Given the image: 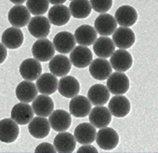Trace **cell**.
<instances>
[{"label": "cell", "instance_id": "6da1fadb", "mask_svg": "<svg viewBox=\"0 0 158 153\" xmlns=\"http://www.w3.org/2000/svg\"><path fill=\"white\" fill-rule=\"evenodd\" d=\"M119 137L112 128H102L97 133L96 141L99 148L105 151L115 149L118 144Z\"/></svg>", "mask_w": 158, "mask_h": 153}, {"label": "cell", "instance_id": "7a4b0ae2", "mask_svg": "<svg viewBox=\"0 0 158 153\" xmlns=\"http://www.w3.org/2000/svg\"><path fill=\"white\" fill-rule=\"evenodd\" d=\"M31 52L33 57L39 62H47L53 57L55 50L51 41L47 38H42L34 42Z\"/></svg>", "mask_w": 158, "mask_h": 153}, {"label": "cell", "instance_id": "3957f363", "mask_svg": "<svg viewBox=\"0 0 158 153\" xmlns=\"http://www.w3.org/2000/svg\"><path fill=\"white\" fill-rule=\"evenodd\" d=\"M107 87L111 93L116 95L124 94L130 88L128 77L121 72H115L107 79Z\"/></svg>", "mask_w": 158, "mask_h": 153}, {"label": "cell", "instance_id": "277c9868", "mask_svg": "<svg viewBox=\"0 0 158 153\" xmlns=\"http://www.w3.org/2000/svg\"><path fill=\"white\" fill-rule=\"evenodd\" d=\"M51 27L48 18L43 16L33 17L28 25L29 32L38 39L46 38L50 33Z\"/></svg>", "mask_w": 158, "mask_h": 153}, {"label": "cell", "instance_id": "5b68a950", "mask_svg": "<svg viewBox=\"0 0 158 153\" xmlns=\"http://www.w3.org/2000/svg\"><path fill=\"white\" fill-rule=\"evenodd\" d=\"M49 121L54 130L58 132H64L70 127L72 119L70 114L65 110L57 109L50 115Z\"/></svg>", "mask_w": 158, "mask_h": 153}, {"label": "cell", "instance_id": "8992f818", "mask_svg": "<svg viewBox=\"0 0 158 153\" xmlns=\"http://www.w3.org/2000/svg\"><path fill=\"white\" fill-rule=\"evenodd\" d=\"M30 12L22 5H16L9 10L8 19L15 27H24L28 24L31 18Z\"/></svg>", "mask_w": 158, "mask_h": 153}, {"label": "cell", "instance_id": "52a82bcc", "mask_svg": "<svg viewBox=\"0 0 158 153\" xmlns=\"http://www.w3.org/2000/svg\"><path fill=\"white\" fill-rule=\"evenodd\" d=\"M42 67L36 59L28 58L24 60L19 66V73L26 80L33 81L41 75Z\"/></svg>", "mask_w": 158, "mask_h": 153}, {"label": "cell", "instance_id": "ba28073f", "mask_svg": "<svg viewBox=\"0 0 158 153\" xmlns=\"http://www.w3.org/2000/svg\"><path fill=\"white\" fill-rule=\"evenodd\" d=\"M89 71L94 79L99 81L105 80L112 73V66L110 62L106 59L97 58L90 64Z\"/></svg>", "mask_w": 158, "mask_h": 153}, {"label": "cell", "instance_id": "9c48e42d", "mask_svg": "<svg viewBox=\"0 0 158 153\" xmlns=\"http://www.w3.org/2000/svg\"><path fill=\"white\" fill-rule=\"evenodd\" d=\"M19 132L17 123L12 119H4L0 121V141L2 142H14L18 137Z\"/></svg>", "mask_w": 158, "mask_h": 153}, {"label": "cell", "instance_id": "30bf717a", "mask_svg": "<svg viewBox=\"0 0 158 153\" xmlns=\"http://www.w3.org/2000/svg\"><path fill=\"white\" fill-rule=\"evenodd\" d=\"M112 116L109 109L102 106L94 107L89 115L90 123L98 129L107 127L111 121Z\"/></svg>", "mask_w": 158, "mask_h": 153}, {"label": "cell", "instance_id": "8fae6325", "mask_svg": "<svg viewBox=\"0 0 158 153\" xmlns=\"http://www.w3.org/2000/svg\"><path fill=\"white\" fill-rule=\"evenodd\" d=\"M53 44L57 52L63 54H68L75 48L76 41L72 33L68 31H62L55 36Z\"/></svg>", "mask_w": 158, "mask_h": 153}, {"label": "cell", "instance_id": "7c38bea8", "mask_svg": "<svg viewBox=\"0 0 158 153\" xmlns=\"http://www.w3.org/2000/svg\"><path fill=\"white\" fill-rule=\"evenodd\" d=\"M93 59L92 51L85 46H77L70 54V60L72 64L79 68L88 66L92 62Z\"/></svg>", "mask_w": 158, "mask_h": 153}, {"label": "cell", "instance_id": "4fadbf2b", "mask_svg": "<svg viewBox=\"0 0 158 153\" xmlns=\"http://www.w3.org/2000/svg\"><path fill=\"white\" fill-rule=\"evenodd\" d=\"M11 116L15 122L20 125H26L30 123L34 116L32 107L27 103L16 104L12 108Z\"/></svg>", "mask_w": 158, "mask_h": 153}, {"label": "cell", "instance_id": "5bb4252c", "mask_svg": "<svg viewBox=\"0 0 158 153\" xmlns=\"http://www.w3.org/2000/svg\"><path fill=\"white\" fill-rule=\"evenodd\" d=\"M112 68L119 72H125L131 67L133 59L131 54L124 50H118L113 53L110 58Z\"/></svg>", "mask_w": 158, "mask_h": 153}, {"label": "cell", "instance_id": "9a60e30c", "mask_svg": "<svg viewBox=\"0 0 158 153\" xmlns=\"http://www.w3.org/2000/svg\"><path fill=\"white\" fill-rule=\"evenodd\" d=\"M112 39L116 47L126 50L131 48L134 44L135 34L129 28L120 27L115 30Z\"/></svg>", "mask_w": 158, "mask_h": 153}, {"label": "cell", "instance_id": "2e32d148", "mask_svg": "<svg viewBox=\"0 0 158 153\" xmlns=\"http://www.w3.org/2000/svg\"><path fill=\"white\" fill-rule=\"evenodd\" d=\"M92 105L89 99L83 95L73 97L69 105L70 114L77 118H84L90 114Z\"/></svg>", "mask_w": 158, "mask_h": 153}, {"label": "cell", "instance_id": "e0dca14e", "mask_svg": "<svg viewBox=\"0 0 158 153\" xmlns=\"http://www.w3.org/2000/svg\"><path fill=\"white\" fill-rule=\"evenodd\" d=\"M94 27L98 33L101 36H110L116 30L117 23L111 15L101 14L95 20Z\"/></svg>", "mask_w": 158, "mask_h": 153}, {"label": "cell", "instance_id": "ac0fdd59", "mask_svg": "<svg viewBox=\"0 0 158 153\" xmlns=\"http://www.w3.org/2000/svg\"><path fill=\"white\" fill-rule=\"evenodd\" d=\"M97 131L94 126L88 123H83L77 126L74 131L76 140L82 145L90 144L96 138Z\"/></svg>", "mask_w": 158, "mask_h": 153}, {"label": "cell", "instance_id": "d6986e66", "mask_svg": "<svg viewBox=\"0 0 158 153\" xmlns=\"http://www.w3.org/2000/svg\"><path fill=\"white\" fill-rule=\"evenodd\" d=\"M24 37L22 30L19 28H8L6 30L2 36V44L6 48L15 50L19 48L23 44Z\"/></svg>", "mask_w": 158, "mask_h": 153}, {"label": "cell", "instance_id": "ffe728a7", "mask_svg": "<svg viewBox=\"0 0 158 153\" xmlns=\"http://www.w3.org/2000/svg\"><path fill=\"white\" fill-rule=\"evenodd\" d=\"M32 108L35 115L38 116L47 117L53 112L54 103L48 95H40L33 100Z\"/></svg>", "mask_w": 158, "mask_h": 153}, {"label": "cell", "instance_id": "44dd1931", "mask_svg": "<svg viewBox=\"0 0 158 153\" xmlns=\"http://www.w3.org/2000/svg\"><path fill=\"white\" fill-rule=\"evenodd\" d=\"M30 134L37 139H43L48 136L51 131L49 120L43 117H36L28 126Z\"/></svg>", "mask_w": 158, "mask_h": 153}, {"label": "cell", "instance_id": "7402d4cb", "mask_svg": "<svg viewBox=\"0 0 158 153\" xmlns=\"http://www.w3.org/2000/svg\"><path fill=\"white\" fill-rule=\"evenodd\" d=\"M108 108L112 115L117 118H123L130 113L131 103L125 96L116 95L110 101Z\"/></svg>", "mask_w": 158, "mask_h": 153}, {"label": "cell", "instance_id": "603a6c76", "mask_svg": "<svg viewBox=\"0 0 158 153\" xmlns=\"http://www.w3.org/2000/svg\"><path fill=\"white\" fill-rule=\"evenodd\" d=\"M71 62L65 55L57 54L50 61L49 68L52 74L56 77H62L67 75L71 69Z\"/></svg>", "mask_w": 158, "mask_h": 153}, {"label": "cell", "instance_id": "cb8c5ba5", "mask_svg": "<svg viewBox=\"0 0 158 153\" xmlns=\"http://www.w3.org/2000/svg\"><path fill=\"white\" fill-rule=\"evenodd\" d=\"M76 145L75 137L69 132H61L54 140V146L58 153H72L76 149Z\"/></svg>", "mask_w": 158, "mask_h": 153}, {"label": "cell", "instance_id": "d4e9b609", "mask_svg": "<svg viewBox=\"0 0 158 153\" xmlns=\"http://www.w3.org/2000/svg\"><path fill=\"white\" fill-rule=\"evenodd\" d=\"M58 90L62 96L66 98H73L80 92V83L75 77L66 76L61 78L59 80Z\"/></svg>", "mask_w": 158, "mask_h": 153}, {"label": "cell", "instance_id": "484cf974", "mask_svg": "<svg viewBox=\"0 0 158 153\" xmlns=\"http://www.w3.org/2000/svg\"><path fill=\"white\" fill-rule=\"evenodd\" d=\"M15 94L19 101L27 103H31L37 97L38 91L33 83L30 81H23L17 86Z\"/></svg>", "mask_w": 158, "mask_h": 153}, {"label": "cell", "instance_id": "4316f807", "mask_svg": "<svg viewBox=\"0 0 158 153\" xmlns=\"http://www.w3.org/2000/svg\"><path fill=\"white\" fill-rule=\"evenodd\" d=\"M70 12L68 7L64 5L54 6L49 10L48 18L53 25L61 26L67 24L70 20Z\"/></svg>", "mask_w": 158, "mask_h": 153}, {"label": "cell", "instance_id": "83f0119b", "mask_svg": "<svg viewBox=\"0 0 158 153\" xmlns=\"http://www.w3.org/2000/svg\"><path fill=\"white\" fill-rule=\"evenodd\" d=\"M115 19L119 25L130 27L135 24L138 18L135 9L129 5H123L119 7L115 14Z\"/></svg>", "mask_w": 158, "mask_h": 153}, {"label": "cell", "instance_id": "f1b7e54d", "mask_svg": "<svg viewBox=\"0 0 158 153\" xmlns=\"http://www.w3.org/2000/svg\"><path fill=\"white\" fill-rule=\"evenodd\" d=\"M58 79L51 73H44L37 79L36 82L38 91L42 94L50 95L54 93L58 88Z\"/></svg>", "mask_w": 158, "mask_h": 153}, {"label": "cell", "instance_id": "f546056e", "mask_svg": "<svg viewBox=\"0 0 158 153\" xmlns=\"http://www.w3.org/2000/svg\"><path fill=\"white\" fill-rule=\"evenodd\" d=\"M110 94L108 89L102 84L93 85L88 91L87 97L94 106H103L109 100Z\"/></svg>", "mask_w": 158, "mask_h": 153}, {"label": "cell", "instance_id": "4dcf8cb0", "mask_svg": "<svg viewBox=\"0 0 158 153\" xmlns=\"http://www.w3.org/2000/svg\"><path fill=\"white\" fill-rule=\"evenodd\" d=\"M75 38L78 44L84 46L92 45L97 38L95 29L90 25H83L77 29Z\"/></svg>", "mask_w": 158, "mask_h": 153}, {"label": "cell", "instance_id": "1f68e13d", "mask_svg": "<svg viewBox=\"0 0 158 153\" xmlns=\"http://www.w3.org/2000/svg\"><path fill=\"white\" fill-rule=\"evenodd\" d=\"M93 50L97 56L106 59L113 54L115 50V45L110 38L100 37L95 42Z\"/></svg>", "mask_w": 158, "mask_h": 153}, {"label": "cell", "instance_id": "d6a6232c", "mask_svg": "<svg viewBox=\"0 0 158 153\" xmlns=\"http://www.w3.org/2000/svg\"><path fill=\"white\" fill-rule=\"evenodd\" d=\"M69 8L72 16L79 19L86 18L92 11V6L88 0H72Z\"/></svg>", "mask_w": 158, "mask_h": 153}, {"label": "cell", "instance_id": "836d02e7", "mask_svg": "<svg viewBox=\"0 0 158 153\" xmlns=\"http://www.w3.org/2000/svg\"><path fill=\"white\" fill-rule=\"evenodd\" d=\"M26 5L32 15H41L48 11L49 2L48 0H27Z\"/></svg>", "mask_w": 158, "mask_h": 153}, {"label": "cell", "instance_id": "e575fe53", "mask_svg": "<svg viewBox=\"0 0 158 153\" xmlns=\"http://www.w3.org/2000/svg\"><path fill=\"white\" fill-rule=\"evenodd\" d=\"M92 8L96 12L105 13L112 7L113 0H90Z\"/></svg>", "mask_w": 158, "mask_h": 153}, {"label": "cell", "instance_id": "d590c367", "mask_svg": "<svg viewBox=\"0 0 158 153\" xmlns=\"http://www.w3.org/2000/svg\"><path fill=\"white\" fill-rule=\"evenodd\" d=\"M35 153H56L54 146L49 143H43L39 144L35 150Z\"/></svg>", "mask_w": 158, "mask_h": 153}, {"label": "cell", "instance_id": "8d00e7d4", "mask_svg": "<svg viewBox=\"0 0 158 153\" xmlns=\"http://www.w3.org/2000/svg\"><path fill=\"white\" fill-rule=\"evenodd\" d=\"M77 153H97L98 151L96 148L92 145L86 144L81 146L78 150Z\"/></svg>", "mask_w": 158, "mask_h": 153}, {"label": "cell", "instance_id": "74e56055", "mask_svg": "<svg viewBox=\"0 0 158 153\" xmlns=\"http://www.w3.org/2000/svg\"><path fill=\"white\" fill-rule=\"evenodd\" d=\"M7 52L5 46L0 43V64L2 63L7 57Z\"/></svg>", "mask_w": 158, "mask_h": 153}, {"label": "cell", "instance_id": "f35d334b", "mask_svg": "<svg viewBox=\"0 0 158 153\" xmlns=\"http://www.w3.org/2000/svg\"><path fill=\"white\" fill-rule=\"evenodd\" d=\"M50 3L52 5L62 4L65 2L67 0H48Z\"/></svg>", "mask_w": 158, "mask_h": 153}, {"label": "cell", "instance_id": "ab89813d", "mask_svg": "<svg viewBox=\"0 0 158 153\" xmlns=\"http://www.w3.org/2000/svg\"><path fill=\"white\" fill-rule=\"evenodd\" d=\"M11 2L16 5H20L25 2L26 0H9Z\"/></svg>", "mask_w": 158, "mask_h": 153}, {"label": "cell", "instance_id": "60d3db41", "mask_svg": "<svg viewBox=\"0 0 158 153\" xmlns=\"http://www.w3.org/2000/svg\"><path fill=\"white\" fill-rule=\"evenodd\" d=\"M69 1H72V0H69Z\"/></svg>", "mask_w": 158, "mask_h": 153}]
</instances>
